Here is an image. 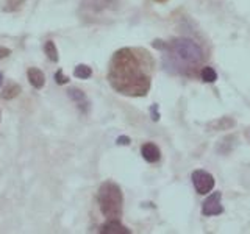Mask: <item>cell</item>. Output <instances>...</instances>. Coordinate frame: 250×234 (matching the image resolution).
<instances>
[{"label":"cell","mask_w":250,"mask_h":234,"mask_svg":"<svg viewBox=\"0 0 250 234\" xmlns=\"http://www.w3.org/2000/svg\"><path fill=\"white\" fill-rule=\"evenodd\" d=\"M153 59L143 49L124 47L114 52L108 66V83L127 97H146L152 86Z\"/></svg>","instance_id":"1"},{"label":"cell","mask_w":250,"mask_h":234,"mask_svg":"<svg viewBox=\"0 0 250 234\" xmlns=\"http://www.w3.org/2000/svg\"><path fill=\"white\" fill-rule=\"evenodd\" d=\"M164 67L174 74L191 77L205 59L202 47L189 38H175L163 50Z\"/></svg>","instance_id":"2"},{"label":"cell","mask_w":250,"mask_h":234,"mask_svg":"<svg viewBox=\"0 0 250 234\" xmlns=\"http://www.w3.org/2000/svg\"><path fill=\"white\" fill-rule=\"evenodd\" d=\"M97 203L100 213L106 217V220L122 217L124 194L121 186L114 181H104L97 191Z\"/></svg>","instance_id":"3"},{"label":"cell","mask_w":250,"mask_h":234,"mask_svg":"<svg viewBox=\"0 0 250 234\" xmlns=\"http://www.w3.org/2000/svg\"><path fill=\"white\" fill-rule=\"evenodd\" d=\"M191 179H192L195 191H197L200 195H207L208 192H211L216 184L214 176L205 170H194L191 175Z\"/></svg>","instance_id":"4"},{"label":"cell","mask_w":250,"mask_h":234,"mask_svg":"<svg viewBox=\"0 0 250 234\" xmlns=\"http://www.w3.org/2000/svg\"><path fill=\"white\" fill-rule=\"evenodd\" d=\"M221 198H222L221 192H213L211 195H208V198L203 201V205H202V214L207 217L222 214L224 208L221 205Z\"/></svg>","instance_id":"5"},{"label":"cell","mask_w":250,"mask_h":234,"mask_svg":"<svg viewBox=\"0 0 250 234\" xmlns=\"http://www.w3.org/2000/svg\"><path fill=\"white\" fill-rule=\"evenodd\" d=\"M67 96L75 103V106L78 108V111L83 113V114H88L89 113L91 101H89L88 96H86V94L82 89H78V88H69L67 89Z\"/></svg>","instance_id":"6"},{"label":"cell","mask_w":250,"mask_h":234,"mask_svg":"<svg viewBox=\"0 0 250 234\" xmlns=\"http://www.w3.org/2000/svg\"><path fill=\"white\" fill-rule=\"evenodd\" d=\"M99 233L100 234H130L131 231L127 228V226H124L121 223L119 218H111V220H106L100 226Z\"/></svg>","instance_id":"7"},{"label":"cell","mask_w":250,"mask_h":234,"mask_svg":"<svg viewBox=\"0 0 250 234\" xmlns=\"http://www.w3.org/2000/svg\"><path fill=\"white\" fill-rule=\"evenodd\" d=\"M141 155H143V158L147 161V162H158L160 158H161V152L156 144L153 142H146L143 144V147H141Z\"/></svg>","instance_id":"8"},{"label":"cell","mask_w":250,"mask_h":234,"mask_svg":"<svg viewBox=\"0 0 250 234\" xmlns=\"http://www.w3.org/2000/svg\"><path fill=\"white\" fill-rule=\"evenodd\" d=\"M27 77H28V81L30 84L33 86L35 89H42L45 86V75L41 69L38 67H28L27 70Z\"/></svg>","instance_id":"9"},{"label":"cell","mask_w":250,"mask_h":234,"mask_svg":"<svg viewBox=\"0 0 250 234\" xmlns=\"http://www.w3.org/2000/svg\"><path fill=\"white\" fill-rule=\"evenodd\" d=\"M116 2H117V0H84L82 8H83V10L100 13L104 10H108V8H111V5H114Z\"/></svg>","instance_id":"10"},{"label":"cell","mask_w":250,"mask_h":234,"mask_svg":"<svg viewBox=\"0 0 250 234\" xmlns=\"http://www.w3.org/2000/svg\"><path fill=\"white\" fill-rule=\"evenodd\" d=\"M22 92V88H21V84L18 83H8L5 88L2 89V92H0V97H2L3 100H13L19 96V94Z\"/></svg>","instance_id":"11"},{"label":"cell","mask_w":250,"mask_h":234,"mask_svg":"<svg viewBox=\"0 0 250 234\" xmlns=\"http://www.w3.org/2000/svg\"><path fill=\"white\" fill-rule=\"evenodd\" d=\"M44 53L47 55V58H49L52 62H58V59H60L58 49H57V45H55L53 41H45V44H44Z\"/></svg>","instance_id":"12"},{"label":"cell","mask_w":250,"mask_h":234,"mask_svg":"<svg viewBox=\"0 0 250 234\" xmlns=\"http://www.w3.org/2000/svg\"><path fill=\"white\" fill-rule=\"evenodd\" d=\"M200 77L205 83H214L217 80V72L209 66H205L200 70Z\"/></svg>","instance_id":"13"},{"label":"cell","mask_w":250,"mask_h":234,"mask_svg":"<svg viewBox=\"0 0 250 234\" xmlns=\"http://www.w3.org/2000/svg\"><path fill=\"white\" fill-rule=\"evenodd\" d=\"M74 75L77 78H80V80H88L92 75V69L86 64H78L75 69H74Z\"/></svg>","instance_id":"14"},{"label":"cell","mask_w":250,"mask_h":234,"mask_svg":"<svg viewBox=\"0 0 250 234\" xmlns=\"http://www.w3.org/2000/svg\"><path fill=\"white\" fill-rule=\"evenodd\" d=\"M25 3V0H6V5L3 10L5 11H16L19 10V8Z\"/></svg>","instance_id":"15"},{"label":"cell","mask_w":250,"mask_h":234,"mask_svg":"<svg viewBox=\"0 0 250 234\" xmlns=\"http://www.w3.org/2000/svg\"><path fill=\"white\" fill-rule=\"evenodd\" d=\"M55 81H57V84H60V86L69 83V78L64 74H62V69L57 70V74H55Z\"/></svg>","instance_id":"16"},{"label":"cell","mask_w":250,"mask_h":234,"mask_svg":"<svg viewBox=\"0 0 250 234\" xmlns=\"http://www.w3.org/2000/svg\"><path fill=\"white\" fill-rule=\"evenodd\" d=\"M10 55H11V49H8V47H5V45H0V61L8 58Z\"/></svg>","instance_id":"17"},{"label":"cell","mask_w":250,"mask_h":234,"mask_svg":"<svg viewBox=\"0 0 250 234\" xmlns=\"http://www.w3.org/2000/svg\"><path fill=\"white\" fill-rule=\"evenodd\" d=\"M117 145H130V137L128 136H119L116 139Z\"/></svg>","instance_id":"18"},{"label":"cell","mask_w":250,"mask_h":234,"mask_svg":"<svg viewBox=\"0 0 250 234\" xmlns=\"http://www.w3.org/2000/svg\"><path fill=\"white\" fill-rule=\"evenodd\" d=\"M150 113H152V119L156 122L160 119V113H158V105H153L152 108H150Z\"/></svg>","instance_id":"19"},{"label":"cell","mask_w":250,"mask_h":234,"mask_svg":"<svg viewBox=\"0 0 250 234\" xmlns=\"http://www.w3.org/2000/svg\"><path fill=\"white\" fill-rule=\"evenodd\" d=\"M2 83H3V74L0 72V86H2Z\"/></svg>","instance_id":"20"},{"label":"cell","mask_w":250,"mask_h":234,"mask_svg":"<svg viewBox=\"0 0 250 234\" xmlns=\"http://www.w3.org/2000/svg\"><path fill=\"white\" fill-rule=\"evenodd\" d=\"M155 2H158V3H164V2H167V0H155Z\"/></svg>","instance_id":"21"},{"label":"cell","mask_w":250,"mask_h":234,"mask_svg":"<svg viewBox=\"0 0 250 234\" xmlns=\"http://www.w3.org/2000/svg\"><path fill=\"white\" fill-rule=\"evenodd\" d=\"M0 123H2V111H0Z\"/></svg>","instance_id":"22"}]
</instances>
